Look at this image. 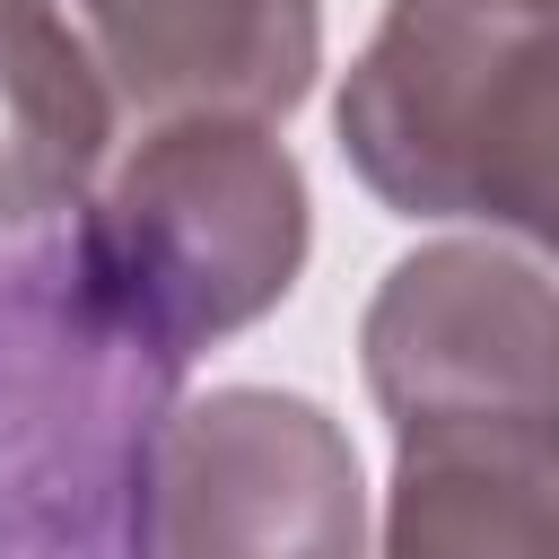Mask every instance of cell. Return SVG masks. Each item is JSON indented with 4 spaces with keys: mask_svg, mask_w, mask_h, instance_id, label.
<instances>
[{
    "mask_svg": "<svg viewBox=\"0 0 559 559\" xmlns=\"http://www.w3.org/2000/svg\"><path fill=\"white\" fill-rule=\"evenodd\" d=\"M131 559H367L349 428L280 384H210L140 437Z\"/></svg>",
    "mask_w": 559,
    "mask_h": 559,
    "instance_id": "3957f363",
    "label": "cell"
},
{
    "mask_svg": "<svg viewBox=\"0 0 559 559\" xmlns=\"http://www.w3.org/2000/svg\"><path fill=\"white\" fill-rule=\"evenodd\" d=\"M384 559H559V437L524 428L393 437Z\"/></svg>",
    "mask_w": 559,
    "mask_h": 559,
    "instance_id": "8992f818",
    "label": "cell"
},
{
    "mask_svg": "<svg viewBox=\"0 0 559 559\" xmlns=\"http://www.w3.org/2000/svg\"><path fill=\"white\" fill-rule=\"evenodd\" d=\"M332 131L393 218H472L559 262V0H384Z\"/></svg>",
    "mask_w": 559,
    "mask_h": 559,
    "instance_id": "6da1fadb",
    "label": "cell"
},
{
    "mask_svg": "<svg viewBox=\"0 0 559 559\" xmlns=\"http://www.w3.org/2000/svg\"><path fill=\"white\" fill-rule=\"evenodd\" d=\"M314 245L306 166L271 122H157L114 148L70 218L79 306L157 376H183L210 341L262 323Z\"/></svg>",
    "mask_w": 559,
    "mask_h": 559,
    "instance_id": "7a4b0ae2",
    "label": "cell"
},
{
    "mask_svg": "<svg viewBox=\"0 0 559 559\" xmlns=\"http://www.w3.org/2000/svg\"><path fill=\"white\" fill-rule=\"evenodd\" d=\"M358 367L393 437L524 428L559 437V280L480 236L402 253L358 323Z\"/></svg>",
    "mask_w": 559,
    "mask_h": 559,
    "instance_id": "277c9868",
    "label": "cell"
},
{
    "mask_svg": "<svg viewBox=\"0 0 559 559\" xmlns=\"http://www.w3.org/2000/svg\"><path fill=\"white\" fill-rule=\"evenodd\" d=\"M114 105L122 140L157 122H280L323 70V0H35Z\"/></svg>",
    "mask_w": 559,
    "mask_h": 559,
    "instance_id": "5b68a950",
    "label": "cell"
}]
</instances>
